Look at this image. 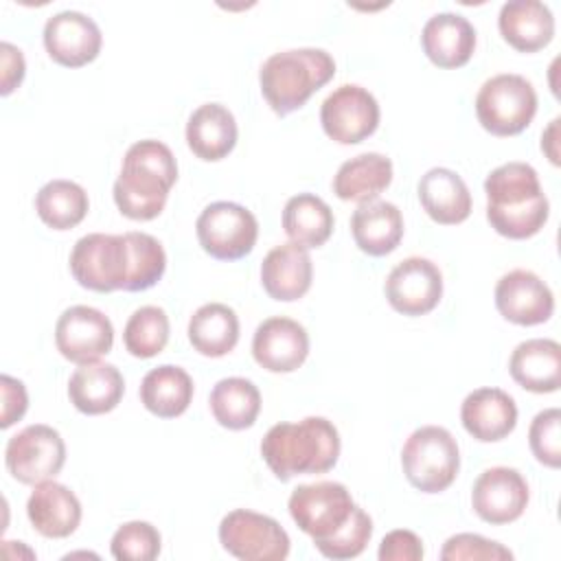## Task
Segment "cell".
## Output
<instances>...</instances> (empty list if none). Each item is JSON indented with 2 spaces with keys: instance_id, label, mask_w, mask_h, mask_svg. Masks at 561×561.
Here are the masks:
<instances>
[{
  "instance_id": "1",
  "label": "cell",
  "mask_w": 561,
  "mask_h": 561,
  "mask_svg": "<svg viewBox=\"0 0 561 561\" xmlns=\"http://www.w3.org/2000/svg\"><path fill=\"white\" fill-rule=\"evenodd\" d=\"M484 193L486 219L506 239H530L548 221V197L537 171L526 162H506L493 169L484 180Z\"/></svg>"
},
{
  "instance_id": "2",
  "label": "cell",
  "mask_w": 561,
  "mask_h": 561,
  "mask_svg": "<svg viewBox=\"0 0 561 561\" xmlns=\"http://www.w3.org/2000/svg\"><path fill=\"white\" fill-rule=\"evenodd\" d=\"M340 449L337 427L324 416H305L298 423H276L261 440V456L280 482L296 476L331 471L340 458Z\"/></svg>"
},
{
  "instance_id": "3",
  "label": "cell",
  "mask_w": 561,
  "mask_h": 561,
  "mask_svg": "<svg viewBox=\"0 0 561 561\" xmlns=\"http://www.w3.org/2000/svg\"><path fill=\"white\" fill-rule=\"evenodd\" d=\"M178 182V162L173 151L153 138L134 142L123 158L114 182V204L134 221L156 219Z\"/></svg>"
},
{
  "instance_id": "4",
  "label": "cell",
  "mask_w": 561,
  "mask_h": 561,
  "mask_svg": "<svg viewBox=\"0 0 561 561\" xmlns=\"http://www.w3.org/2000/svg\"><path fill=\"white\" fill-rule=\"evenodd\" d=\"M333 75L335 61L324 48H291L274 53L263 61L259 83L272 112L287 116L300 110Z\"/></svg>"
},
{
  "instance_id": "5",
  "label": "cell",
  "mask_w": 561,
  "mask_h": 561,
  "mask_svg": "<svg viewBox=\"0 0 561 561\" xmlns=\"http://www.w3.org/2000/svg\"><path fill=\"white\" fill-rule=\"evenodd\" d=\"M401 467L405 480L421 493L449 489L460 469V451L454 434L440 425L414 430L401 449Z\"/></svg>"
},
{
  "instance_id": "6",
  "label": "cell",
  "mask_w": 561,
  "mask_h": 561,
  "mask_svg": "<svg viewBox=\"0 0 561 561\" xmlns=\"http://www.w3.org/2000/svg\"><path fill=\"white\" fill-rule=\"evenodd\" d=\"M537 114V92L533 83L513 72L486 79L476 94L478 123L493 136L522 134Z\"/></svg>"
},
{
  "instance_id": "7",
  "label": "cell",
  "mask_w": 561,
  "mask_h": 561,
  "mask_svg": "<svg viewBox=\"0 0 561 561\" xmlns=\"http://www.w3.org/2000/svg\"><path fill=\"white\" fill-rule=\"evenodd\" d=\"M68 265L72 278L85 289L99 294L125 289L131 272L127 239L105 232L85 234L72 245Z\"/></svg>"
},
{
  "instance_id": "8",
  "label": "cell",
  "mask_w": 561,
  "mask_h": 561,
  "mask_svg": "<svg viewBox=\"0 0 561 561\" xmlns=\"http://www.w3.org/2000/svg\"><path fill=\"white\" fill-rule=\"evenodd\" d=\"M296 526L313 539V546L337 535L355 515L357 504L342 482L300 484L287 502Z\"/></svg>"
},
{
  "instance_id": "9",
  "label": "cell",
  "mask_w": 561,
  "mask_h": 561,
  "mask_svg": "<svg viewBox=\"0 0 561 561\" xmlns=\"http://www.w3.org/2000/svg\"><path fill=\"white\" fill-rule=\"evenodd\" d=\"M195 232L202 250L213 259L239 261L254 250L259 221L237 202H213L199 213Z\"/></svg>"
},
{
  "instance_id": "10",
  "label": "cell",
  "mask_w": 561,
  "mask_h": 561,
  "mask_svg": "<svg viewBox=\"0 0 561 561\" xmlns=\"http://www.w3.org/2000/svg\"><path fill=\"white\" fill-rule=\"evenodd\" d=\"M219 543L243 561H283L289 554L287 530L270 515L234 508L219 522Z\"/></svg>"
},
{
  "instance_id": "11",
  "label": "cell",
  "mask_w": 561,
  "mask_h": 561,
  "mask_svg": "<svg viewBox=\"0 0 561 561\" xmlns=\"http://www.w3.org/2000/svg\"><path fill=\"white\" fill-rule=\"evenodd\" d=\"M66 462V443L61 434L44 423L26 425L13 434L4 447V465L13 480L39 484L53 480Z\"/></svg>"
},
{
  "instance_id": "12",
  "label": "cell",
  "mask_w": 561,
  "mask_h": 561,
  "mask_svg": "<svg viewBox=\"0 0 561 561\" xmlns=\"http://www.w3.org/2000/svg\"><path fill=\"white\" fill-rule=\"evenodd\" d=\"M379 103L362 85L344 83L335 88L320 107L324 134L340 145H357L379 127Z\"/></svg>"
},
{
  "instance_id": "13",
  "label": "cell",
  "mask_w": 561,
  "mask_h": 561,
  "mask_svg": "<svg viewBox=\"0 0 561 561\" xmlns=\"http://www.w3.org/2000/svg\"><path fill=\"white\" fill-rule=\"evenodd\" d=\"M114 344V327L110 318L88 305L68 307L55 324V346L72 364L99 362Z\"/></svg>"
},
{
  "instance_id": "14",
  "label": "cell",
  "mask_w": 561,
  "mask_h": 561,
  "mask_svg": "<svg viewBox=\"0 0 561 561\" xmlns=\"http://www.w3.org/2000/svg\"><path fill=\"white\" fill-rule=\"evenodd\" d=\"M383 291L397 313L425 316L443 298V274L430 259L408 256L390 270Z\"/></svg>"
},
{
  "instance_id": "15",
  "label": "cell",
  "mask_w": 561,
  "mask_h": 561,
  "mask_svg": "<svg viewBox=\"0 0 561 561\" xmlns=\"http://www.w3.org/2000/svg\"><path fill=\"white\" fill-rule=\"evenodd\" d=\"M528 497V482L513 467L484 469L471 489V506L476 515L491 526H504L519 519Z\"/></svg>"
},
{
  "instance_id": "16",
  "label": "cell",
  "mask_w": 561,
  "mask_h": 561,
  "mask_svg": "<svg viewBox=\"0 0 561 561\" xmlns=\"http://www.w3.org/2000/svg\"><path fill=\"white\" fill-rule=\"evenodd\" d=\"M44 48L53 61L81 68L94 61L103 46L99 24L81 11H59L44 24Z\"/></svg>"
},
{
  "instance_id": "17",
  "label": "cell",
  "mask_w": 561,
  "mask_h": 561,
  "mask_svg": "<svg viewBox=\"0 0 561 561\" xmlns=\"http://www.w3.org/2000/svg\"><path fill=\"white\" fill-rule=\"evenodd\" d=\"M495 307L504 320L519 327H535L550 320L554 296L535 272L513 270L495 285Z\"/></svg>"
},
{
  "instance_id": "18",
  "label": "cell",
  "mask_w": 561,
  "mask_h": 561,
  "mask_svg": "<svg viewBox=\"0 0 561 561\" xmlns=\"http://www.w3.org/2000/svg\"><path fill=\"white\" fill-rule=\"evenodd\" d=\"M309 355V335L305 327L285 316L263 320L252 337L254 362L270 373H294Z\"/></svg>"
},
{
  "instance_id": "19",
  "label": "cell",
  "mask_w": 561,
  "mask_h": 561,
  "mask_svg": "<svg viewBox=\"0 0 561 561\" xmlns=\"http://www.w3.org/2000/svg\"><path fill=\"white\" fill-rule=\"evenodd\" d=\"M313 280V263L309 250L296 243L272 248L261 263V285L270 298L294 302L302 298Z\"/></svg>"
},
{
  "instance_id": "20",
  "label": "cell",
  "mask_w": 561,
  "mask_h": 561,
  "mask_svg": "<svg viewBox=\"0 0 561 561\" xmlns=\"http://www.w3.org/2000/svg\"><path fill=\"white\" fill-rule=\"evenodd\" d=\"M460 421L476 440L495 443L515 430L517 405L515 399L500 388H478L465 397Z\"/></svg>"
},
{
  "instance_id": "21",
  "label": "cell",
  "mask_w": 561,
  "mask_h": 561,
  "mask_svg": "<svg viewBox=\"0 0 561 561\" xmlns=\"http://www.w3.org/2000/svg\"><path fill=\"white\" fill-rule=\"evenodd\" d=\"M26 515L39 535L48 539H64L70 537L81 522V502L66 484L44 480L35 484L28 495Z\"/></svg>"
},
{
  "instance_id": "22",
  "label": "cell",
  "mask_w": 561,
  "mask_h": 561,
  "mask_svg": "<svg viewBox=\"0 0 561 561\" xmlns=\"http://www.w3.org/2000/svg\"><path fill=\"white\" fill-rule=\"evenodd\" d=\"M421 46L434 66L460 68L476 50V28L465 15L436 13L421 31Z\"/></svg>"
},
{
  "instance_id": "23",
  "label": "cell",
  "mask_w": 561,
  "mask_h": 561,
  "mask_svg": "<svg viewBox=\"0 0 561 561\" xmlns=\"http://www.w3.org/2000/svg\"><path fill=\"white\" fill-rule=\"evenodd\" d=\"M500 35L519 53H537L554 37V15L539 0L504 2L497 15Z\"/></svg>"
},
{
  "instance_id": "24",
  "label": "cell",
  "mask_w": 561,
  "mask_h": 561,
  "mask_svg": "<svg viewBox=\"0 0 561 561\" xmlns=\"http://www.w3.org/2000/svg\"><path fill=\"white\" fill-rule=\"evenodd\" d=\"M416 193L427 217L440 226L462 224L471 215L469 186L447 167H434L421 175Z\"/></svg>"
},
{
  "instance_id": "25",
  "label": "cell",
  "mask_w": 561,
  "mask_h": 561,
  "mask_svg": "<svg viewBox=\"0 0 561 561\" xmlns=\"http://www.w3.org/2000/svg\"><path fill=\"white\" fill-rule=\"evenodd\" d=\"M125 392V379L114 364L90 362L81 364L68 381L70 403L88 416L112 412Z\"/></svg>"
},
{
  "instance_id": "26",
  "label": "cell",
  "mask_w": 561,
  "mask_h": 561,
  "mask_svg": "<svg viewBox=\"0 0 561 561\" xmlns=\"http://www.w3.org/2000/svg\"><path fill=\"white\" fill-rule=\"evenodd\" d=\"M508 373L515 383L528 392L546 394L561 383V346L548 337L519 342L508 359Z\"/></svg>"
},
{
  "instance_id": "27",
  "label": "cell",
  "mask_w": 561,
  "mask_h": 561,
  "mask_svg": "<svg viewBox=\"0 0 561 561\" xmlns=\"http://www.w3.org/2000/svg\"><path fill=\"white\" fill-rule=\"evenodd\" d=\"M351 234L364 254L386 256L403 239V215L392 202L359 204L351 217Z\"/></svg>"
},
{
  "instance_id": "28",
  "label": "cell",
  "mask_w": 561,
  "mask_h": 561,
  "mask_svg": "<svg viewBox=\"0 0 561 561\" xmlns=\"http://www.w3.org/2000/svg\"><path fill=\"white\" fill-rule=\"evenodd\" d=\"M237 121L221 103L199 105L186 123V145L199 160L217 162L237 145Z\"/></svg>"
},
{
  "instance_id": "29",
  "label": "cell",
  "mask_w": 561,
  "mask_h": 561,
  "mask_svg": "<svg viewBox=\"0 0 561 561\" xmlns=\"http://www.w3.org/2000/svg\"><path fill=\"white\" fill-rule=\"evenodd\" d=\"M392 182V162L383 153H359L340 164L333 175V193L342 202L366 204L377 199Z\"/></svg>"
},
{
  "instance_id": "30",
  "label": "cell",
  "mask_w": 561,
  "mask_h": 561,
  "mask_svg": "<svg viewBox=\"0 0 561 561\" xmlns=\"http://www.w3.org/2000/svg\"><path fill=\"white\" fill-rule=\"evenodd\" d=\"M193 390V379L184 368L162 364L142 377L138 394L151 414L160 419H175L188 410Z\"/></svg>"
},
{
  "instance_id": "31",
  "label": "cell",
  "mask_w": 561,
  "mask_h": 561,
  "mask_svg": "<svg viewBox=\"0 0 561 561\" xmlns=\"http://www.w3.org/2000/svg\"><path fill=\"white\" fill-rule=\"evenodd\" d=\"M335 219L331 206L313 195L298 193L287 199L283 208V230L291 243L302 248H320L329 241Z\"/></svg>"
},
{
  "instance_id": "32",
  "label": "cell",
  "mask_w": 561,
  "mask_h": 561,
  "mask_svg": "<svg viewBox=\"0 0 561 561\" xmlns=\"http://www.w3.org/2000/svg\"><path fill=\"white\" fill-rule=\"evenodd\" d=\"M188 342L204 357H224L239 342V318L224 302L202 305L188 320Z\"/></svg>"
},
{
  "instance_id": "33",
  "label": "cell",
  "mask_w": 561,
  "mask_h": 561,
  "mask_svg": "<svg viewBox=\"0 0 561 561\" xmlns=\"http://www.w3.org/2000/svg\"><path fill=\"white\" fill-rule=\"evenodd\" d=\"M215 421L226 430H248L261 412V392L245 377L219 379L208 397Z\"/></svg>"
},
{
  "instance_id": "34",
  "label": "cell",
  "mask_w": 561,
  "mask_h": 561,
  "mask_svg": "<svg viewBox=\"0 0 561 561\" xmlns=\"http://www.w3.org/2000/svg\"><path fill=\"white\" fill-rule=\"evenodd\" d=\"M90 199L81 184L72 180H50L35 195L39 219L53 230H70L88 215Z\"/></svg>"
},
{
  "instance_id": "35",
  "label": "cell",
  "mask_w": 561,
  "mask_h": 561,
  "mask_svg": "<svg viewBox=\"0 0 561 561\" xmlns=\"http://www.w3.org/2000/svg\"><path fill=\"white\" fill-rule=\"evenodd\" d=\"M169 331L171 327L167 311L156 305H145L129 316L123 331V342L129 355L149 359L164 351L169 342Z\"/></svg>"
},
{
  "instance_id": "36",
  "label": "cell",
  "mask_w": 561,
  "mask_h": 561,
  "mask_svg": "<svg viewBox=\"0 0 561 561\" xmlns=\"http://www.w3.org/2000/svg\"><path fill=\"white\" fill-rule=\"evenodd\" d=\"M131 259V272L125 291L151 289L167 270V254L162 243L147 232H125Z\"/></svg>"
},
{
  "instance_id": "37",
  "label": "cell",
  "mask_w": 561,
  "mask_h": 561,
  "mask_svg": "<svg viewBox=\"0 0 561 561\" xmlns=\"http://www.w3.org/2000/svg\"><path fill=\"white\" fill-rule=\"evenodd\" d=\"M162 537L149 522H127L116 528L110 541L112 557L118 561H153L160 554Z\"/></svg>"
},
{
  "instance_id": "38",
  "label": "cell",
  "mask_w": 561,
  "mask_h": 561,
  "mask_svg": "<svg viewBox=\"0 0 561 561\" xmlns=\"http://www.w3.org/2000/svg\"><path fill=\"white\" fill-rule=\"evenodd\" d=\"M528 445L533 456L550 467L559 469L561 465V412L559 408H548L535 414L528 427Z\"/></svg>"
},
{
  "instance_id": "39",
  "label": "cell",
  "mask_w": 561,
  "mask_h": 561,
  "mask_svg": "<svg viewBox=\"0 0 561 561\" xmlns=\"http://www.w3.org/2000/svg\"><path fill=\"white\" fill-rule=\"evenodd\" d=\"M373 537V519L370 515L357 506L353 519L331 539L316 543V548L327 557V559H335V561H344V559H355L364 552L366 543Z\"/></svg>"
},
{
  "instance_id": "40",
  "label": "cell",
  "mask_w": 561,
  "mask_h": 561,
  "mask_svg": "<svg viewBox=\"0 0 561 561\" xmlns=\"http://www.w3.org/2000/svg\"><path fill=\"white\" fill-rule=\"evenodd\" d=\"M443 561H508L513 552L502 543L476 533L451 535L440 548Z\"/></svg>"
},
{
  "instance_id": "41",
  "label": "cell",
  "mask_w": 561,
  "mask_h": 561,
  "mask_svg": "<svg viewBox=\"0 0 561 561\" xmlns=\"http://www.w3.org/2000/svg\"><path fill=\"white\" fill-rule=\"evenodd\" d=\"M425 554L423 550V541L416 533L405 530V528H397L390 530L377 550L379 561H421Z\"/></svg>"
},
{
  "instance_id": "42",
  "label": "cell",
  "mask_w": 561,
  "mask_h": 561,
  "mask_svg": "<svg viewBox=\"0 0 561 561\" xmlns=\"http://www.w3.org/2000/svg\"><path fill=\"white\" fill-rule=\"evenodd\" d=\"M0 392H2V416H0V427L7 430L15 421H20L28 408V394L26 388L20 379L11 375L0 377Z\"/></svg>"
},
{
  "instance_id": "43",
  "label": "cell",
  "mask_w": 561,
  "mask_h": 561,
  "mask_svg": "<svg viewBox=\"0 0 561 561\" xmlns=\"http://www.w3.org/2000/svg\"><path fill=\"white\" fill-rule=\"evenodd\" d=\"M26 64L24 55L18 46L2 42L0 44V94L7 96L11 94L24 79Z\"/></svg>"
},
{
  "instance_id": "44",
  "label": "cell",
  "mask_w": 561,
  "mask_h": 561,
  "mask_svg": "<svg viewBox=\"0 0 561 561\" xmlns=\"http://www.w3.org/2000/svg\"><path fill=\"white\" fill-rule=\"evenodd\" d=\"M559 123L561 118H552L550 125L541 134V151L548 156V160L557 167L559 160Z\"/></svg>"
}]
</instances>
